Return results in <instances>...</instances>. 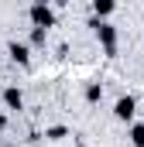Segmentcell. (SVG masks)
Masks as SVG:
<instances>
[{"label":"cell","instance_id":"1","mask_svg":"<svg viewBox=\"0 0 144 147\" xmlns=\"http://www.w3.org/2000/svg\"><path fill=\"white\" fill-rule=\"evenodd\" d=\"M89 28H96V38L103 41L107 55H113V51H117V28H113V24H107V21H93Z\"/></svg>","mask_w":144,"mask_h":147},{"label":"cell","instance_id":"2","mask_svg":"<svg viewBox=\"0 0 144 147\" xmlns=\"http://www.w3.org/2000/svg\"><path fill=\"white\" fill-rule=\"evenodd\" d=\"M31 21H35V28L48 31V28L55 24V14H52V7H48V3H35V7H31Z\"/></svg>","mask_w":144,"mask_h":147},{"label":"cell","instance_id":"3","mask_svg":"<svg viewBox=\"0 0 144 147\" xmlns=\"http://www.w3.org/2000/svg\"><path fill=\"white\" fill-rule=\"evenodd\" d=\"M7 55H10L17 65H28V62H31V51H28V45H21V41H10V45H7Z\"/></svg>","mask_w":144,"mask_h":147},{"label":"cell","instance_id":"4","mask_svg":"<svg viewBox=\"0 0 144 147\" xmlns=\"http://www.w3.org/2000/svg\"><path fill=\"white\" fill-rule=\"evenodd\" d=\"M134 110H137V103H134V96H120V99H117V120H130V116H134Z\"/></svg>","mask_w":144,"mask_h":147},{"label":"cell","instance_id":"5","mask_svg":"<svg viewBox=\"0 0 144 147\" xmlns=\"http://www.w3.org/2000/svg\"><path fill=\"white\" fill-rule=\"evenodd\" d=\"M3 103H7L10 110H21V106H24V96H21V89H17V86H7V89H3Z\"/></svg>","mask_w":144,"mask_h":147},{"label":"cell","instance_id":"6","mask_svg":"<svg viewBox=\"0 0 144 147\" xmlns=\"http://www.w3.org/2000/svg\"><path fill=\"white\" fill-rule=\"evenodd\" d=\"M86 99H89V103H100V99H103V86H100V82H89V86H86Z\"/></svg>","mask_w":144,"mask_h":147},{"label":"cell","instance_id":"7","mask_svg":"<svg viewBox=\"0 0 144 147\" xmlns=\"http://www.w3.org/2000/svg\"><path fill=\"white\" fill-rule=\"evenodd\" d=\"M130 140H134V147H144V123H137L130 130Z\"/></svg>","mask_w":144,"mask_h":147},{"label":"cell","instance_id":"8","mask_svg":"<svg viewBox=\"0 0 144 147\" xmlns=\"http://www.w3.org/2000/svg\"><path fill=\"white\" fill-rule=\"evenodd\" d=\"M93 10H96V14H110V10H113V3H110V0H96V3H93Z\"/></svg>","mask_w":144,"mask_h":147},{"label":"cell","instance_id":"9","mask_svg":"<svg viewBox=\"0 0 144 147\" xmlns=\"http://www.w3.org/2000/svg\"><path fill=\"white\" fill-rule=\"evenodd\" d=\"M62 137H65V127H52L48 130V140H62Z\"/></svg>","mask_w":144,"mask_h":147},{"label":"cell","instance_id":"10","mask_svg":"<svg viewBox=\"0 0 144 147\" xmlns=\"http://www.w3.org/2000/svg\"><path fill=\"white\" fill-rule=\"evenodd\" d=\"M45 34H48V31H41V28H35V31H31V41H35V45H41V41H45Z\"/></svg>","mask_w":144,"mask_h":147},{"label":"cell","instance_id":"11","mask_svg":"<svg viewBox=\"0 0 144 147\" xmlns=\"http://www.w3.org/2000/svg\"><path fill=\"white\" fill-rule=\"evenodd\" d=\"M79 147H82V144H79Z\"/></svg>","mask_w":144,"mask_h":147}]
</instances>
